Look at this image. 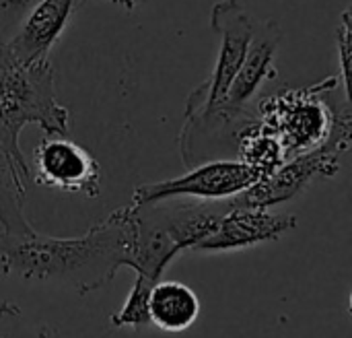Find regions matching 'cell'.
<instances>
[{
    "label": "cell",
    "instance_id": "9c48e42d",
    "mask_svg": "<svg viewBox=\"0 0 352 338\" xmlns=\"http://www.w3.org/2000/svg\"><path fill=\"white\" fill-rule=\"evenodd\" d=\"M297 227L295 215L270 213V209L231 207L217 229L192 248V252H231L274 242Z\"/></svg>",
    "mask_w": 352,
    "mask_h": 338
},
{
    "label": "cell",
    "instance_id": "6da1fadb",
    "mask_svg": "<svg viewBox=\"0 0 352 338\" xmlns=\"http://www.w3.org/2000/svg\"><path fill=\"white\" fill-rule=\"evenodd\" d=\"M132 258L130 209L122 207L78 237H50L39 231H0V271L23 281L54 283L89 295L109 285Z\"/></svg>",
    "mask_w": 352,
    "mask_h": 338
},
{
    "label": "cell",
    "instance_id": "8992f818",
    "mask_svg": "<svg viewBox=\"0 0 352 338\" xmlns=\"http://www.w3.org/2000/svg\"><path fill=\"white\" fill-rule=\"evenodd\" d=\"M210 29L219 35V56L212 72L188 95L184 116L202 114L219 107L245 58L252 41L256 19L237 2L223 0L210 10Z\"/></svg>",
    "mask_w": 352,
    "mask_h": 338
},
{
    "label": "cell",
    "instance_id": "52a82bcc",
    "mask_svg": "<svg viewBox=\"0 0 352 338\" xmlns=\"http://www.w3.org/2000/svg\"><path fill=\"white\" fill-rule=\"evenodd\" d=\"M258 180H262V176L239 159H212L190 167L188 173L179 178L138 186L132 194V202L146 204L184 196L202 200H227L241 194Z\"/></svg>",
    "mask_w": 352,
    "mask_h": 338
},
{
    "label": "cell",
    "instance_id": "3957f363",
    "mask_svg": "<svg viewBox=\"0 0 352 338\" xmlns=\"http://www.w3.org/2000/svg\"><path fill=\"white\" fill-rule=\"evenodd\" d=\"M70 122V109L58 101L56 70L50 58L0 68V149L29 184L33 180L19 145L21 130L37 124L43 134H68Z\"/></svg>",
    "mask_w": 352,
    "mask_h": 338
},
{
    "label": "cell",
    "instance_id": "5bb4252c",
    "mask_svg": "<svg viewBox=\"0 0 352 338\" xmlns=\"http://www.w3.org/2000/svg\"><path fill=\"white\" fill-rule=\"evenodd\" d=\"M153 285L142 281L140 277H136L128 299L124 302V306L109 318L111 328H144L148 326V295H151Z\"/></svg>",
    "mask_w": 352,
    "mask_h": 338
},
{
    "label": "cell",
    "instance_id": "ba28073f",
    "mask_svg": "<svg viewBox=\"0 0 352 338\" xmlns=\"http://www.w3.org/2000/svg\"><path fill=\"white\" fill-rule=\"evenodd\" d=\"M31 180L50 190L97 198L103 171L99 161L68 134H43L33 149Z\"/></svg>",
    "mask_w": 352,
    "mask_h": 338
},
{
    "label": "cell",
    "instance_id": "5b68a950",
    "mask_svg": "<svg viewBox=\"0 0 352 338\" xmlns=\"http://www.w3.org/2000/svg\"><path fill=\"white\" fill-rule=\"evenodd\" d=\"M352 114L349 105L336 112L330 136L320 147L287 159L278 169L258 180L254 186L233 196L235 207L270 209L274 204L293 200L316 178H334L340 171V159L351 149Z\"/></svg>",
    "mask_w": 352,
    "mask_h": 338
},
{
    "label": "cell",
    "instance_id": "30bf717a",
    "mask_svg": "<svg viewBox=\"0 0 352 338\" xmlns=\"http://www.w3.org/2000/svg\"><path fill=\"white\" fill-rule=\"evenodd\" d=\"M80 4L82 0H39L6 39L12 62L27 66L47 60Z\"/></svg>",
    "mask_w": 352,
    "mask_h": 338
},
{
    "label": "cell",
    "instance_id": "d6986e66",
    "mask_svg": "<svg viewBox=\"0 0 352 338\" xmlns=\"http://www.w3.org/2000/svg\"><path fill=\"white\" fill-rule=\"evenodd\" d=\"M109 2L116 4V6H120V8H124V10H134L136 6H140L146 0H109Z\"/></svg>",
    "mask_w": 352,
    "mask_h": 338
},
{
    "label": "cell",
    "instance_id": "7a4b0ae2",
    "mask_svg": "<svg viewBox=\"0 0 352 338\" xmlns=\"http://www.w3.org/2000/svg\"><path fill=\"white\" fill-rule=\"evenodd\" d=\"M231 207V198L177 204L171 200L130 202L132 258L128 268L155 285L182 252L192 250L217 229Z\"/></svg>",
    "mask_w": 352,
    "mask_h": 338
},
{
    "label": "cell",
    "instance_id": "8fae6325",
    "mask_svg": "<svg viewBox=\"0 0 352 338\" xmlns=\"http://www.w3.org/2000/svg\"><path fill=\"white\" fill-rule=\"evenodd\" d=\"M198 295L184 283L157 281L148 295V322L163 332H184L200 316Z\"/></svg>",
    "mask_w": 352,
    "mask_h": 338
},
{
    "label": "cell",
    "instance_id": "277c9868",
    "mask_svg": "<svg viewBox=\"0 0 352 338\" xmlns=\"http://www.w3.org/2000/svg\"><path fill=\"white\" fill-rule=\"evenodd\" d=\"M340 85L338 74L307 87H287L258 103V118L280 138L287 159L307 153L330 136L336 112L324 97Z\"/></svg>",
    "mask_w": 352,
    "mask_h": 338
},
{
    "label": "cell",
    "instance_id": "e0dca14e",
    "mask_svg": "<svg viewBox=\"0 0 352 338\" xmlns=\"http://www.w3.org/2000/svg\"><path fill=\"white\" fill-rule=\"evenodd\" d=\"M37 2L39 0H0V33L4 37L12 35Z\"/></svg>",
    "mask_w": 352,
    "mask_h": 338
},
{
    "label": "cell",
    "instance_id": "ac0fdd59",
    "mask_svg": "<svg viewBox=\"0 0 352 338\" xmlns=\"http://www.w3.org/2000/svg\"><path fill=\"white\" fill-rule=\"evenodd\" d=\"M8 66H14L10 54H8V47H6V37L0 33V68H8Z\"/></svg>",
    "mask_w": 352,
    "mask_h": 338
},
{
    "label": "cell",
    "instance_id": "7c38bea8",
    "mask_svg": "<svg viewBox=\"0 0 352 338\" xmlns=\"http://www.w3.org/2000/svg\"><path fill=\"white\" fill-rule=\"evenodd\" d=\"M235 153L239 155V161L254 167L262 178L272 173L287 161L280 138L260 118L248 122L237 132Z\"/></svg>",
    "mask_w": 352,
    "mask_h": 338
},
{
    "label": "cell",
    "instance_id": "2e32d148",
    "mask_svg": "<svg viewBox=\"0 0 352 338\" xmlns=\"http://www.w3.org/2000/svg\"><path fill=\"white\" fill-rule=\"evenodd\" d=\"M0 338H52L47 326L29 324L14 306H0Z\"/></svg>",
    "mask_w": 352,
    "mask_h": 338
},
{
    "label": "cell",
    "instance_id": "9a60e30c",
    "mask_svg": "<svg viewBox=\"0 0 352 338\" xmlns=\"http://www.w3.org/2000/svg\"><path fill=\"white\" fill-rule=\"evenodd\" d=\"M336 50H338V66H340V87L344 89V103L351 105V66H352V29L351 8H346L336 27Z\"/></svg>",
    "mask_w": 352,
    "mask_h": 338
},
{
    "label": "cell",
    "instance_id": "4fadbf2b",
    "mask_svg": "<svg viewBox=\"0 0 352 338\" xmlns=\"http://www.w3.org/2000/svg\"><path fill=\"white\" fill-rule=\"evenodd\" d=\"M29 182L16 171L8 155L0 149V225L4 233L29 235L33 225L25 217V196Z\"/></svg>",
    "mask_w": 352,
    "mask_h": 338
}]
</instances>
